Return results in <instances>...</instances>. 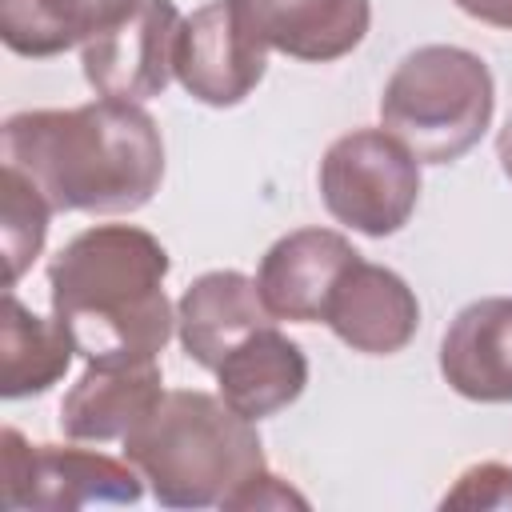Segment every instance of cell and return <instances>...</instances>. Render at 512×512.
Listing matches in <instances>:
<instances>
[{"label": "cell", "mask_w": 512, "mask_h": 512, "mask_svg": "<svg viewBox=\"0 0 512 512\" xmlns=\"http://www.w3.org/2000/svg\"><path fill=\"white\" fill-rule=\"evenodd\" d=\"M0 160L16 168L52 212H136L164 180L156 120L140 104L112 96L8 116L0 128Z\"/></svg>", "instance_id": "cell-1"}, {"label": "cell", "mask_w": 512, "mask_h": 512, "mask_svg": "<svg viewBox=\"0 0 512 512\" xmlns=\"http://www.w3.org/2000/svg\"><path fill=\"white\" fill-rule=\"evenodd\" d=\"M168 268L164 244L136 224L84 228L48 268L52 320L88 364L156 360L176 328L164 296Z\"/></svg>", "instance_id": "cell-2"}, {"label": "cell", "mask_w": 512, "mask_h": 512, "mask_svg": "<svg viewBox=\"0 0 512 512\" xmlns=\"http://www.w3.org/2000/svg\"><path fill=\"white\" fill-rule=\"evenodd\" d=\"M124 456L164 508H224L264 468L256 420L240 416L224 396L196 388L164 392L124 436Z\"/></svg>", "instance_id": "cell-3"}, {"label": "cell", "mask_w": 512, "mask_h": 512, "mask_svg": "<svg viewBox=\"0 0 512 512\" xmlns=\"http://www.w3.org/2000/svg\"><path fill=\"white\" fill-rule=\"evenodd\" d=\"M496 88L488 64L456 44L408 52L384 84L380 120L420 164H452L492 124Z\"/></svg>", "instance_id": "cell-4"}, {"label": "cell", "mask_w": 512, "mask_h": 512, "mask_svg": "<svg viewBox=\"0 0 512 512\" xmlns=\"http://www.w3.org/2000/svg\"><path fill=\"white\" fill-rule=\"evenodd\" d=\"M320 200L328 216L364 236H392L420 200V160L384 128H356L328 144L320 160Z\"/></svg>", "instance_id": "cell-5"}, {"label": "cell", "mask_w": 512, "mask_h": 512, "mask_svg": "<svg viewBox=\"0 0 512 512\" xmlns=\"http://www.w3.org/2000/svg\"><path fill=\"white\" fill-rule=\"evenodd\" d=\"M144 492L136 464H120L92 448L28 444L16 428L0 432V504L72 512L84 504H136Z\"/></svg>", "instance_id": "cell-6"}, {"label": "cell", "mask_w": 512, "mask_h": 512, "mask_svg": "<svg viewBox=\"0 0 512 512\" xmlns=\"http://www.w3.org/2000/svg\"><path fill=\"white\" fill-rule=\"evenodd\" d=\"M268 68V44L252 32L236 0H208L184 16L176 36V80L212 108L240 104Z\"/></svg>", "instance_id": "cell-7"}, {"label": "cell", "mask_w": 512, "mask_h": 512, "mask_svg": "<svg viewBox=\"0 0 512 512\" xmlns=\"http://www.w3.org/2000/svg\"><path fill=\"white\" fill-rule=\"evenodd\" d=\"M184 16L172 0H140V8L80 48L84 80L96 96L112 100H152L176 76V36Z\"/></svg>", "instance_id": "cell-8"}, {"label": "cell", "mask_w": 512, "mask_h": 512, "mask_svg": "<svg viewBox=\"0 0 512 512\" xmlns=\"http://www.w3.org/2000/svg\"><path fill=\"white\" fill-rule=\"evenodd\" d=\"M356 260H360V252L340 232L296 228L264 252L260 272H256V288L264 296V308L276 320L316 324V320H324V308H328L336 280Z\"/></svg>", "instance_id": "cell-9"}, {"label": "cell", "mask_w": 512, "mask_h": 512, "mask_svg": "<svg viewBox=\"0 0 512 512\" xmlns=\"http://www.w3.org/2000/svg\"><path fill=\"white\" fill-rule=\"evenodd\" d=\"M324 324L364 356H392L400 352L420 328V304L404 276L384 264H368L364 256L344 268L336 280Z\"/></svg>", "instance_id": "cell-10"}, {"label": "cell", "mask_w": 512, "mask_h": 512, "mask_svg": "<svg viewBox=\"0 0 512 512\" xmlns=\"http://www.w3.org/2000/svg\"><path fill=\"white\" fill-rule=\"evenodd\" d=\"M444 380L476 404H512V296H484L456 312L440 340Z\"/></svg>", "instance_id": "cell-11"}, {"label": "cell", "mask_w": 512, "mask_h": 512, "mask_svg": "<svg viewBox=\"0 0 512 512\" xmlns=\"http://www.w3.org/2000/svg\"><path fill=\"white\" fill-rule=\"evenodd\" d=\"M252 32L304 64H328L348 56L372 24L368 0H236Z\"/></svg>", "instance_id": "cell-12"}, {"label": "cell", "mask_w": 512, "mask_h": 512, "mask_svg": "<svg viewBox=\"0 0 512 512\" xmlns=\"http://www.w3.org/2000/svg\"><path fill=\"white\" fill-rule=\"evenodd\" d=\"M264 324H276V316L264 308L256 280H248L236 268L204 272L200 280H192L184 288V296L176 304L180 344L208 372H216L220 360Z\"/></svg>", "instance_id": "cell-13"}, {"label": "cell", "mask_w": 512, "mask_h": 512, "mask_svg": "<svg viewBox=\"0 0 512 512\" xmlns=\"http://www.w3.org/2000/svg\"><path fill=\"white\" fill-rule=\"evenodd\" d=\"M160 396H164V376L156 360L88 364L60 404V428L68 440H84V444L124 440Z\"/></svg>", "instance_id": "cell-14"}, {"label": "cell", "mask_w": 512, "mask_h": 512, "mask_svg": "<svg viewBox=\"0 0 512 512\" xmlns=\"http://www.w3.org/2000/svg\"><path fill=\"white\" fill-rule=\"evenodd\" d=\"M216 380L224 404L248 420H264L300 400L308 384V356L276 324H264L220 360Z\"/></svg>", "instance_id": "cell-15"}, {"label": "cell", "mask_w": 512, "mask_h": 512, "mask_svg": "<svg viewBox=\"0 0 512 512\" xmlns=\"http://www.w3.org/2000/svg\"><path fill=\"white\" fill-rule=\"evenodd\" d=\"M140 0H0V40L16 56H60L124 24Z\"/></svg>", "instance_id": "cell-16"}, {"label": "cell", "mask_w": 512, "mask_h": 512, "mask_svg": "<svg viewBox=\"0 0 512 512\" xmlns=\"http://www.w3.org/2000/svg\"><path fill=\"white\" fill-rule=\"evenodd\" d=\"M72 336L56 320H40L20 296L4 292V324H0V396L24 400L48 392L72 364Z\"/></svg>", "instance_id": "cell-17"}, {"label": "cell", "mask_w": 512, "mask_h": 512, "mask_svg": "<svg viewBox=\"0 0 512 512\" xmlns=\"http://www.w3.org/2000/svg\"><path fill=\"white\" fill-rule=\"evenodd\" d=\"M48 216H52L48 200L16 168H4L0 172V240L8 260V288H16V280L40 256L48 236Z\"/></svg>", "instance_id": "cell-18"}, {"label": "cell", "mask_w": 512, "mask_h": 512, "mask_svg": "<svg viewBox=\"0 0 512 512\" xmlns=\"http://www.w3.org/2000/svg\"><path fill=\"white\" fill-rule=\"evenodd\" d=\"M440 508H512V468L496 460L472 464L440 500Z\"/></svg>", "instance_id": "cell-19"}, {"label": "cell", "mask_w": 512, "mask_h": 512, "mask_svg": "<svg viewBox=\"0 0 512 512\" xmlns=\"http://www.w3.org/2000/svg\"><path fill=\"white\" fill-rule=\"evenodd\" d=\"M224 508H308V500L296 488H288L280 476H272L268 468H260L256 476H248L224 500Z\"/></svg>", "instance_id": "cell-20"}, {"label": "cell", "mask_w": 512, "mask_h": 512, "mask_svg": "<svg viewBox=\"0 0 512 512\" xmlns=\"http://www.w3.org/2000/svg\"><path fill=\"white\" fill-rule=\"evenodd\" d=\"M456 8L480 24L512 28V0H456Z\"/></svg>", "instance_id": "cell-21"}, {"label": "cell", "mask_w": 512, "mask_h": 512, "mask_svg": "<svg viewBox=\"0 0 512 512\" xmlns=\"http://www.w3.org/2000/svg\"><path fill=\"white\" fill-rule=\"evenodd\" d=\"M496 156H500V168H504V176L512 180V120L500 128V136H496Z\"/></svg>", "instance_id": "cell-22"}]
</instances>
